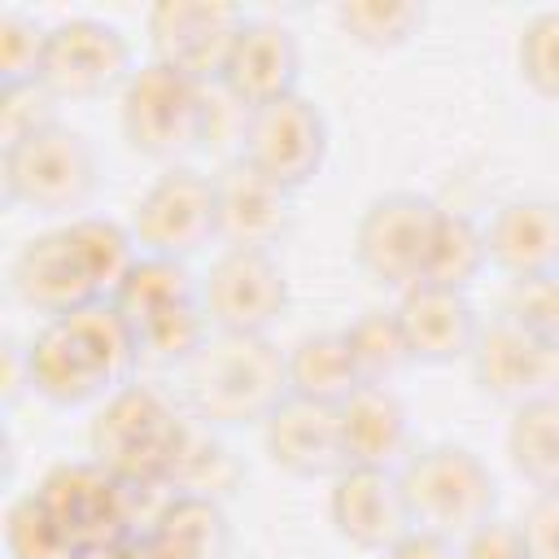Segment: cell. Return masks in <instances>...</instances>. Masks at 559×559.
Returning <instances> with one entry per match:
<instances>
[{"instance_id": "obj_15", "label": "cell", "mask_w": 559, "mask_h": 559, "mask_svg": "<svg viewBox=\"0 0 559 559\" xmlns=\"http://www.w3.org/2000/svg\"><path fill=\"white\" fill-rule=\"evenodd\" d=\"M467 362H472V380L480 384V393L498 402L524 406L533 397L559 393V349L507 314L480 323Z\"/></svg>"}, {"instance_id": "obj_29", "label": "cell", "mask_w": 559, "mask_h": 559, "mask_svg": "<svg viewBox=\"0 0 559 559\" xmlns=\"http://www.w3.org/2000/svg\"><path fill=\"white\" fill-rule=\"evenodd\" d=\"M341 332L349 341V354H354L362 384H389L397 371H406L415 362L393 306H371L354 323H345Z\"/></svg>"}, {"instance_id": "obj_12", "label": "cell", "mask_w": 559, "mask_h": 559, "mask_svg": "<svg viewBox=\"0 0 559 559\" xmlns=\"http://www.w3.org/2000/svg\"><path fill=\"white\" fill-rule=\"evenodd\" d=\"M131 74V44L114 22L66 17L48 26L39 83L57 100H96L105 92H122Z\"/></svg>"}, {"instance_id": "obj_31", "label": "cell", "mask_w": 559, "mask_h": 559, "mask_svg": "<svg viewBox=\"0 0 559 559\" xmlns=\"http://www.w3.org/2000/svg\"><path fill=\"white\" fill-rule=\"evenodd\" d=\"M336 26L345 39H354L358 48L371 52H393L402 44H411L424 26V9L419 4H380V0H349L336 4Z\"/></svg>"}, {"instance_id": "obj_32", "label": "cell", "mask_w": 559, "mask_h": 559, "mask_svg": "<svg viewBox=\"0 0 559 559\" xmlns=\"http://www.w3.org/2000/svg\"><path fill=\"white\" fill-rule=\"evenodd\" d=\"M4 555L9 559H74V546L61 537L44 502L31 493L13 498L4 511Z\"/></svg>"}, {"instance_id": "obj_13", "label": "cell", "mask_w": 559, "mask_h": 559, "mask_svg": "<svg viewBox=\"0 0 559 559\" xmlns=\"http://www.w3.org/2000/svg\"><path fill=\"white\" fill-rule=\"evenodd\" d=\"M328 148H332L328 118L301 92L284 96L275 105L249 109V118H245V148H240V157L249 166H258L262 175H271L275 183H284L288 192L306 188L323 170Z\"/></svg>"}, {"instance_id": "obj_10", "label": "cell", "mask_w": 559, "mask_h": 559, "mask_svg": "<svg viewBox=\"0 0 559 559\" xmlns=\"http://www.w3.org/2000/svg\"><path fill=\"white\" fill-rule=\"evenodd\" d=\"M210 332L271 336L288 310V280L271 249H223L201 280Z\"/></svg>"}, {"instance_id": "obj_5", "label": "cell", "mask_w": 559, "mask_h": 559, "mask_svg": "<svg viewBox=\"0 0 559 559\" xmlns=\"http://www.w3.org/2000/svg\"><path fill=\"white\" fill-rule=\"evenodd\" d=\"M109 301L131 323L140 354L188 362L210 336V319L201 310V284L192 280L188 262L144 253Z\"/></svg>"}, {"instance_id": "obj_21", "label": "cell", "mask_w": 559, "mask_h": 559, "mask_svg": "<svg viewBox=\"0 0 559 559\" xmlns=\"http://www.w3.org/2000/svg\"><path fill=\"white\" fill-rule=\"evenodd\" d=\"M489 266L507 280H537L559 271V201L511 197L485 223Z\"/></svg>"}, {"instance_id": "obj_36", "label": "cell", "mask_w": 559, "mask_h": 559, "mask_svg": "<svg viewBox=\"0 0 559 559\" xmlns=\"http://www.w3.org/2000/svg\"><path fill=\"white\" fill-rule=\"evenodd\" d=\"M57 109V96L44 87V83H17V87H0V140L4 148L52 127Z\"/></svg>"}, {"instance_id": "obj_30", "label": "cell", "mask_w": 559, "mask_h": 559, "mask_svg": "<svg viewBox=\"0 0 559 559\" xmlns=\"http://www.w3.org/2000/svg\"><path fill=\"white\" fill-rule=\"evenodd\" d=\"M240 485V463L236 454L214 437V428H205L201 419H192L188 428V441L175 459V472H170V493H192V498H214L223 502L231 489Z\"/></svg>"}, {"instance_id": "obj_1", "label": "cell", "mask_w": 559, "mask_h": 559, "mask_svg": "<svg viewBox=\"0 0 559 559\" xmlns=\"http://www.w3.org/2000/svg\"><path fill=\"white\" fill-rule=\"evenodd\" d=\"M140 362V341L114 301H92L74 314L44 319L26 345L31 393L52 406L105 402L131 380Z\"/></svg>"}, {"instance_id": "obj_39", "label": "cell", "mask_w": 559, "mask_h": 559, "mask_svg": "<svg viewBox=\"0 0 559 559\" xmlns=\"http://www.w3.org/2000/svg\"><path fill=\"white\" fill-rule=\"evenodd\" d=\"M380 559H459V546L432 528H406Z\"/></svg>"}, {"instance_id": "obj_3", "label": "cell", "mask_w": 559, "mask_h": 559, "mask_svg": "<svg viewBox=\"0 0 559 559\" xmlns=\"http://www.w3.org/2000/svg\"><path fill=\"white\" fill-rule=\"evenodd\" d=\"M188 428H192V415H183L166 393H157L153 384L127 380L96 406L87 445H92V459L105 472H114L122 485L166 489L175 459L188 441Z\"/></svg>"}, {"instance_id": "obj_20", "label": "cell", "mask_w": 559, "mask_h": 559, "mask_svg": "<svg viewBox=\"0 0 559 559\" xmlns=\"http://www.w3.org/2000/svg\"><path fill=\"white\" fill-rule=\"evenodd\" d=\"M218 192V240L227 249H271L293 227V192L236 157L214 179Z\"/></svg>"}, {"instance_id": "obj_14", "label": "cell", "mask_w": 559, "mask_h": 559, "mask_svg": "<svg viewBox=\"0 0 559 559\" xmlns=\"http://www.w3.org/2000/svg\"><path fill=\"white\" fill-rule=\"evenodd\" d=\"M249 17L236 4L214 0H162L144 17V35L153 57L197 83L223 79V66L231 57V44Z\"/></svg>"}, {"instance_id": "obj_38", "label": "cell", "mask_w": 559, "mask_h": 559, "mask_svg": "<svg viewBox=\"0 0 559 559\" xmlns=\"http://www.w3.org/2000/svg\"><path fill=\"white\" fill-rule=\"evenodd\" d=\"M459 559H528V546L520 537V524L493 515L489 524H480L459 542Z\"/></svg>"}, {"instance_id": "obj_4", "label": "cell", "mask_w": 559, "mask_h": 559, "mask_svg": "<svg viewBox=\"0 0 559 559\" xmlns=\"http://www.w3.org/2000/svg\"><path fill=\"white\" fill-rule=\"evenodd\" d=\"M411 524L463 542L498 511V480L467 445H424L397 467Z\"/></svg>"}, {"instance_id": "obj_35", "label": "cell", "mask_w": 559, "mask_h": 559, "mask_svg": "<svg viewBox=\"0 0 559 559\" xmlns=\"http://www.w3.org/2000/svg\"><path fill=\"white\" fill-rule=\"evenodd\" d=\"M502 314L559 349V271L537 280H511Z\"/></svg>"}, {"instance_id": "obj_19", "label": "cell", "mask_w": 559, "mask_h": 559, "mask_svg": "<svg viewBox=\"0 0 559 559\" xmlns=\"http://www.w3.org/2000/svg\"><path fill=\"white\" fill-rule=\"evenodd\" d=\"M262 445L275 467L301 480L336 476L345 472V441H341V406L310 402V397H284L271 419L262 424Z\"/></svg>"}, {"instance_id": "obj_24", "label": "cell", "mask_w": 559, "mask_h": 559, "mask_svg": "<svg viewBox=\"0 0 559 559\" xmlns=\"http://www.w3.org/2000/svg\"><path fill=\"white\" fill-rule=\"evenodd\" d=\"M227 515L214 498L170 493L135 537L140 559H227Z\"/></svg>"}, {"instance_id": "obj_27", "label": "cell", "mask_w": 559, "mask_h": 559, "mask_svg": "<svg viewBox=\"0 0 559 559\" xmlns=\"http://www.w3.org/2000/svg\"><path fill=\"white\" fill-rule=\"evenodd\" d=\"M79 258H83V271L92 280V288L100 293V301H109L122 280L131 275V266L144 258V249L135 245L131 227L114 223V218H100V214H79L66 223Z\"/></svg>"}, {"instance_id": "obj_7", "label": "cell", "mask_w": 559, "mask_h": 559, "mask_svg": "<svg viewBox=\"0 0 559 559\" xmlns=\"http://www.w3.org/2000/svg\"><path fill=\"white\" fill-rule=\"evenodd\" d=\"M0 183L13 205L35 214H74L96 197L100 166L79 131L52 122L0 153Z\"/></svg>"}, {"instance_id": "obj_11", "label": "cell", "mask_w": 559, "mask_h": 559, "mask_svg": "<svg viewBox=\"0 0 559 559\" xmlns=\"http://www.w3.org/2000/svg\"><path fill=\"white\" fill-rule=\"evenodd\" d=\"M441 205L419 192H384L376 197L354 227L358 266L384 288H411L424 280L428 245L437 231Z\"/></svg>"}, {"instance_id": "obj_9", "label": "cell", "mask_w": 559, "mask_h": 559, "mask_svg": "<svg viewBox=\"0 0 559 559\" xmlns=\"http://www.w3.org/2000/svg\"><path fill=\"white\" fill-rule=\"evenodd\" d=\"M131 236L153 258L188 262L192 253H201L210 240H218L214 179L188 166H170L166 175H157L131 205Z\"/></svg>"}, {"instance_id": "obj_40", "label": "cell", "mask_w": 559, "mask_h": 559, "mask_svg": "<svg viewBox=\"0 0 559 559\" xmlns=\"http://www.w3.org/2000/svg\"><path fill=\"white\" fill-rule=\"evenodd\" d=\"M31 389V367H26V345H4V376H0V393H4V402L13 406L22 393Z\"/></svg>"}, {"instance_id": "obj_2", "label": "cell", "mask_w": 559, "mask_h": 559, "mask_svg": "<svg viewBox=\"0 0 559 559\" xmlns=\"http://www.w3.org/2000/svg\"><path fill=\"white\" fill-rule=\"evenodd\" d=\"M183 397L205 428L266 424L288 397V362L271 336L210 332L183 362Z\"/></svg>"}, {"instance_id": "obj_16", "label": "cell", "mask_w": 559, "mask_h": 559, "mask_svg": "<svg viewBox=\"0 0 559 559\" xmlns=\"http://www.w3.org/2000/svg\"><path fill=\"white\" fill-rule=\"evenodd\" d=\"M328 520L341 542H349L354 550H376V555H384L406 528H415L402 480L397 472H384V467L336 472L328 489Z\"/></svg>"}, {"instance_id": "obj_25", "label": "cell", "mask_w": 559, "mask_h": 559, "mask_svg": "<svg viewBox=\"0 0 559 559\" xmlns=\"http://www.w3.org/2000/svg\"><path fill=\"white\" fill-rule=\"evenodd\" d=\"M284 362H288V393L293 397L341 406L354 389H362V376L354 367V354H349V341L341 328L306 332L301 341H293L284 349Z\"/></svg>"}, {"instance_id": "obj_18", "label": "cell", "mask_w": 559, "mask_h": 559, "mask_svg": "<svg viewBox=\"0 0 559 559\" xmlns=\"http://www.w3.org/2000/svg\"><path fill=\"white\" fill-rule=\"evenodd\" d=\"M9 280H13L17 301L31 306L44 319H61V314H74V310L100 301V293L92 288V280L83 271V258H79V249H74L66 227L31 236L13 253Z\"/></svg>"}, {"instance_id": "obj_6", "label": "cell", "mask_w": 559, "mask_h": 559, "mask_svg": "<svg viewBox=\"0 0 559 559\" xmlns=\"http://www.w3.org/2000/svg\"><path fill=\"white\" fill-rule=\"evenodd\" d=\"M118 127L140 157L179 166V157H188L210 127L205 83L162 61H144L118 92Z\"/></svg>"}, {"instance_id": "obj_33", "label": "cell", "mask_w": 559, "mask_h": 559, "mask_svg": "<svg viewBox=\"0 0 559 559\" xmlns=\"http://www.w3.org/2000/svg\"><path fill=\"white\" fill-rule=\"evenodd\" d=\"M515 70L542 100H559V9H542L524 22L515 39Z\"/></svg>"}, {"instance_id": "obj_28", "label": "cell", "mask_w": 559, "mask_h": 559, "mask_svg": "<svg viewBox=\"0 0 559 559\" xmlns=\"http://www.w3.org/2000/svg\"><path fill=\"white\" fill-rule=\"evenodd\" d=\"M489 266V249H485V227H476L467 214L441 210L432 245H428V262H424V280L419 284H441V288H459L467 293V284Z\"/></svg>"}, {"instance_id": "obj_23", "label": "cell", "mask_w": 559, "mask_h": 559, "mask_svg": "<svg viewBox=\"0 0 559 559\" xmlns=\"http://www.w3.org/2000/svg\"><path fill=\"white\" fill-rule=\"evenodd\" d=\"M341 441L345 467H384L397 472L411 450V411L389 384H362L341 402Z\"/></svg>"}, {"instance_id": "obj_8", "label": "cell", "mask_w": 559, "mask_h": 559, "mask_svg": "<svg viewBox=\"0 0 559 559\" xmlns=\"http://www.w3.org/2000/svg\"><path fill=\"white\" fill-rule=\"evenodd\" d=\"M135 485H122L96 459L87 463H57L35 485V498L61 528V537L79 550L135 542Z\"/></svg>"}, {"instance_id": "obj_26", "label": "cell", "mask_w": 559, "mask_h": 559, "mask_svg": "<svg viewBox=\"0 0 559 559\" xmlns=\"http://www.w3.org/2000/svg\"><path fill=\"white\" fill-rule=\"evenodd\" d=\"M507 459L533 489H559V393L533 397L511 411Z\"/></svg>"}, {"instance_id": "obj_41", "label": "cell", "mask_w": 559, "mask_h": 559, "mask_svg": "<svg viewBox=\"0 0 559 559\" xmlns=\"http://www.w3.org/2000/svg\"><path fill=\"white\" fill-rule=\"evenodd\" d=\"M74 559H140L135 542H118V546H92V550H79Z\"/></svg>"}, {"instance_id": "obj_22", "label": "cell", "mask_w": 559, "mask_h": 559, "mask_svg": "<svg viewBox=\"0 0 559 559\" xmlns=\"http://www.w3.org/2000/svg\"><path fill=\"white\" fill-rule=\"evenodd\" d=\"M393 310H397V323H402V336L415 362H454V358H467L476 345L480 319L467 293L459 288L411 284L397 293Z\"/></svg>"}, {"instance_id": "obj_37", "label": "cell", "mask_w": 559, "mask_h": 559, "mask_svg": "<svg viewBox=\"0 0 559 559\" xmlns=\"http://www.w3.org/2000/svg\"><path fill=\"white\" fill-rule=\"evenodd\" d=\"M515 524L528 559H559V489H537Z\"/></svg>"}, {"instance_id": "obj_34", "label": "cell", "mask_w": 559, "mask_h": 559, "mask_svg": "<svg viewBox=\"0 0 559 559\" xmlns=\"http://www.w3.org/2000/svg\"><path fill=\"white\" fill-rule=\"evenodd\" d=\"M44 44H48V26H39L22 9H4L0 13V87L39 83Z\"/></svg>"}, {"instance_id": "obj_17", "label": "cell", "mask_w": 559, "mask_h": 559, "mask_svg": "<svg viewBox=\"0 0 559 559\" xmlns=\"http://www.w3.org/2000/svg\"><path fill=\"white\" fill-rule=\"evenodd\" d=\"M297 79H301L297 35L275 17H249L231 44V57L218 83L236 105L262 109L284 96H297Z\"/></svg>"}]
</instances>
